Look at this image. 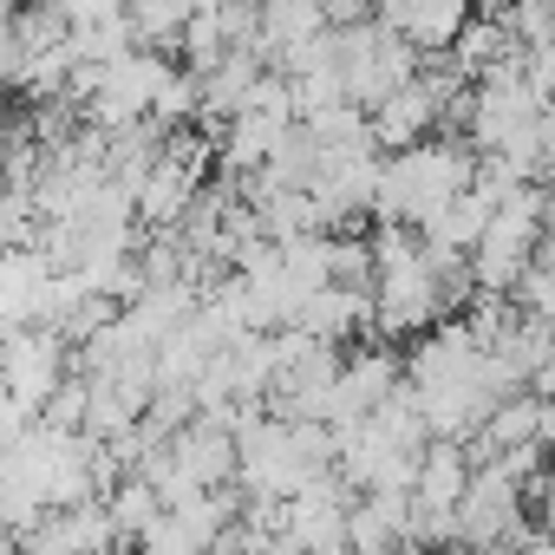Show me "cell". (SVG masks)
I'll return each instance as SVG.
<instances>
[{
	"instance_id": "1",
	"label": "cell",
	"mask_w": 555,
	"mask_h": 555,
	"mask_svg": "<svg viewBox=\"0 0 555 555\" xmlns=\"http://www.w3.org/2000/svg\"><path fill=\"white\" fill-rule=\"evenodd\" d=\"M470 183V144L457 138H418L392 157H379V183H373V222H399V229H418L451 190Z\"/></svg>"
},
{
	"instance_id": "2",
	"label": "cell",
	"mask_w": 555,
	"mask_h": 555,
	"mask_svg": "<svg viewBox=\"0 0 555 555\" xmlns=\"http://www.w3.org/2000/svg\"><path fill=\"white\" fill-rule=\"evenodd\" d=\"M73 373V347L53 327H8L0 334V392H8L27 418L53 399V386Z\"/></svg>"
},
{
	"instance_id": "3",
	"label": "cell",
	"mask_w": 555,
	"mask_h": 555,
	"mask_svg": "<svg viewBox=\"0 0 555 555\" xmlns=\"http://www.w3.org/2000/svg\"><path fill=\"white\" fill-rule=\"evenodd\" d=\"M295 327L321 347H353V340H373V295L366 288H314L295 314Z\"/></svg>"
},
{
	"instance_id": "4",
	"label": "cell",
	"mask_w": 555,
	"mask_h": 555,
	"mask_svg": "<svg viewBox=\"0 0 555 555\" xmlns=\"http://www.w3.org/2000/svg\"><path fill=\"white\" fill-rule=\"evenodd\" d=\"M373 21L392 27L418 53H444L457 40V27L470 21V0H373Z\"/></svg>"
},
{
	"instance_id": "5",
	"label": "cell",
	"mask_w": 555,
	"mask_h": 555,
	"mask_svg": "<svg viewBox=\"0 0 555 555\" xmlns=\"http://www.w3.org/2000/svg\"><path fill=\"white\" fill-rule=\"evenodd\" d=\"M47 282H53V261L40 248H8L0 255V321L47 327Z\"/></svg>"
},
{
	"instance_id": "6",
	"label": "cell",
	"mask_w": 555,
	"mask_h": 555,
	"mask_svg": "<svg viewBox=\"0 0 555 555\" xmlns=\"http://www.w3.org/2000/svg\"><path fill=\"white\" fill-rule=\"evenodd\" d=\"M164 451H170L183 470H196V483H203V490H222V483H229V470H235V438H229L222 425H209V418H190L183 431H170V438H164Z\"/></svg>"
},
{
	"instance_id": "7",
	"label": "cell",
	"mask_w": 555,
	"mask_h": 555,
	"mask_svg": "<svg viewBox=\"0 0 555 555\" xmlns=\"http://www.w3.org/2000/svg\"><path fill=\"white\" fill-rule=\"evenodd\" d=\"M464 477H470L464 444H451V438H425V451H418V477H412V503H418V509H457Z\"/></svg>"
},
{
	"instance_id": "8",
	"label": "cell",
	"mask_w": 555,
	"mask_h": 555,
	"mask_svg": "<svg viewBox=\"0 0 555 555\" xmlns=\"http://www.w3.org/2000/svg\"><path fill=\"white\" fill-rule=\"evenodd\" d=\"M295 118H261V112H235L229 125H222V177H248V170H261L268 164V151H274V138H282Z\"/></svg>"
},
{
	"instance_id": "9",
	"label": "cell",
	"mask_w": 555,
	"mask_h": 555,
	"mask_svg": "<svg viewBox=\"0 0 555 555\" xmlns=\"http://www.w3.org/2000/svg\"><path fill=\"white\" fill-rule=\"evenodd\" d=\"M99 503H105V516H112V535H118V548H131V542H138V535H144V529L164 516L157 490H151L138 470H131V477H118V483H112Z\"/></svg>"
},
{
	"instance_id": "10",
	"label": "cell",
	"mask_w": 555,
	"mask_h": 555,
	"mask_svg": "<svg viewBox=\"0 0 555 555\" xmlns=\"http://www.w3.org/2000/svg\"><path fill=\"white\" fill-rule=\"evenodd\" d=\"M34 203H27V190H0V255L8 248H34Z\"/></svg>"
},
{
	"instance_id": "11",
	"label": "cell",
	"mask_w": 555,
	"mask_h": 555,
	"mask_svg": "<svg viewBox=\"0 0 555 555\" xmlns=\"http://www.w3.org/2000/svg\"><path fill=\"white\" fill-rule=\"evenodd\" d=\"M40 8H47L60 27H86V21H99V14H118L125 0H40Z\"/></svg>"
},
{
	"instance_id": "12",
	"label": "cell",
	"mask_w": 555,
	"mask_h": 555,
	"mask_svg": "<svg viewBox=\"0 0 555 555\" xmlns=\"http://www.w3.org/2000/svg\"><path fill=\"white\" fill-rule=\"evenodd\" d=\"M27 425H34V418H27V412H21V405L8 399V392H0V451H8V444H14V438L27 431Z\"/></svg>"
},
{
	"instance_id": "13",
	"label": "cell",
	"mask_w": 555,
	"mask_h": 555,
	"mask_svg": "<svg viewBox=\"0 0 555 555\" xmlns=\"http://www.w3.org/2000/svg\"><path fill=\"white\" fill-rule=\"evenodd\" d=\"M0 99H8V86H0Z\"/></svg>"
},
{
	"instance_id": "14",
	"label": "cell",
	"mask_w": 555,
	"mask_h": 555,
	"mask_svg": "<svg viewBox=\"0 0 555 555\" xmlns=\"http://www.w3.org/2000/svg\"><path fill=\"white\" fill-rule=\"evenodd\" d=\"M0 8H8V0H0Z\"/></svg>"
}]
</instances>
